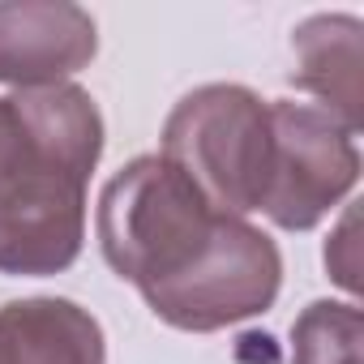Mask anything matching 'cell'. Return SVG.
<instances>
[{
  "label": "cell",
  "mask_w": 364,
  "mask_h": 364,
  "mask_svg": "<svg viewBox=\"0 0 364 364\" xmlns=\"http://www.w3.org/2000/svg\"><path fill=\"white\" fill-rule=\"evenodd\" d=\"M364 317L343 300H313L291 326V364H360Z\"/></svg>",
  "instance_id": "9c48e42d"
},
{
  "label": "cell",
  "mask_w": 364,
  "mask_h": 364,
  "mask_svg": "<svg viewBox=\"0 0 364 364\" xmlns=\"http://www.w3.org/2000/svg\"><path fill=\"white\" fill-rule=\"evenodd\" d=\"M99 52V26L69 0H5L0 5V82L43 90L69 82Z\"/></svg>",
  "instance_id": "8992f818"
},
{
  "label": "cell",
  "mask_w": 364,
  "mask_h": 364,
  "mask_svg": "<svg viewBox=\"0 0 364 364\" xmlns=\"http://www.w3.org/2000/svg\"><path fill=\"white\" fill-rule=\"evenodd\" d=\"M103 116L73 86L0 95V274H60L86 240Z\"/></svg>",
  "instance_id": "6da1fadb"
},
{
  "label": "cell",
  "mask_w": 364,
  "mask_h": 364,
  "mask_svg": "<svg viewBox=\"0 0 364 364\" xmlns=\"http://www.w3.org/2000/svg\"><path fill=\"white\" fill-rule=\"evenodd\" d=\"M228 219L171 159L141 154L103 185L95 223L107 266L150 300L215 253Z\"/></svg>",
  "instance_id": "7a4b0ae2"
},
{
  "label": "cell",
  "mask_w": 364,
  "mask_h": 364,
  "mask_svg": "<svg viewBox=\"0 0 364 364\" xmlns=\"http://www.w3.org/2000/svg\"><path fill=\"white\" fill-rule=\"evenodd\" d=\"M360 180L355 137L313 103L270 99V180L262 215L283 232L317 228Z\"/></svg>",
  "instance_id": "277c9868"
},
{
  "label": "cell",
  "mask_w": 364,
  "mask_h": 364,
  "mask_svg": "<svg viewBox=\"0 0 364 364\" xmlns=\"http://www.w3.org/2000/svg\"><path fill=\"white\" fill-rule=\"evenodd\" d=\"M103 326L73 300L31 296L0 304V364H103Z\"/></svg>",
  "instance_id": "ba28073f"
},
{
  "label": "cell",
  "mask_w": 364,
  "mask_h": 364,
  "mask_svg": "<svg viewBox=\"0 0 364 364\" xmlns=\"http://www.w3.org/2000/svg\"><path fill=\"white\" fill-rule=\"evenodd\" d=\"M355 206H347L338 232L326 240V270L334 274V283H343L347 291H360V257H355Z\"/></svg>",
  "instance_id": "30bf717a"
},
{
  "label": "cell",
  "mask_w": 364,
  "mask_h": 364,
  "mask_svg": "<svg viewBox=\"0 0 364 364\" xmlns=\"http://www.w3.org/2000/svg\"><path fill=\"white\" fill-rule=\"evenodd\" d=\"M291 86L313 95L330 120H338L351 137L364 124L360 103V56H364V26L351 14H317L291 31Z\"/></svg>",
  "instance_id": "52a82bcc"
},
{
  "label": "cell",
  "mask_w": 364,
  "mask_h": 364,
  "mask_svg": "<svg viewBox=\"0 0 364 364\" xmlns=\"http://www.w3.org/2000/svg\"><path fill=\"white\" fill-rule=\"evenodd\" d=\"M163 159H171L206 202L223 215L262 210L270 180V99L236 82L198 86L163 124Z\"/></svg>",
  "instance_id": "3957f363"
},
{
  "label": "cell",
  "mask_w": 364,
  "mask_h": 364,
  "mask_svg": "<svg viewBox=\"0 0 364 364\" xmlns=\"http://www.w3.org/2000/svg\"><path fill=\"white\" fill-rule=\"evenodd\" d=\"M283 287L279 245L249 219H228L215 253L176 287L150 296V313L176 330L210 334L236 321H249L274 304Z\"/></svg>",
  "instance_id": "5b68a950"
}]
</instances>
